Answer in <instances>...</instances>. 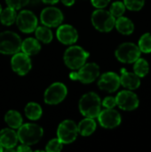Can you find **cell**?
Returning a JSON list of instances; mask_svg holds the SVG:
<instances>
[{
  "label": "cell",
  "instance_id": "5b68a950",
  "mask_svg": "<svg viewBox=\"0 0 151 152\" xmlns=\"http://www.w3.org/2000/svg\"><path fill=\"white\" fill-rule=\"evenodd\" d=\"M115 17L106 10L98 9L92 14V23L96 29L101 32H109L115 26Z\"/></svg>",
  "mask_w": 151,
  "mask_h": 152
},
{
  "label": "cell",
  "instance_id": "7a4b0ae2",
  "mask_svg": "<svg viewBox=\"0 0 151 152\" xmlns=\"http://www.w3.org/2000/svg\"><path fill=\"white\" fill-rule=\"evenodd\" d=\"M43 128L32 123L21 125L17 132L19 141L22 144H26L28 146L37 143L43 137Z\"/></svg>",
  "mask_w": 151,
  "mask_h": 152
},
{
  "label": "cell",
  "instance_id": "603a6c76",
  "mask_svg": "<svg viewBox=\"0 0 151 152\" xmlns=\"http://www.w3.org/2000/svg\"><path fill=\"white\" fill-rule=\"evenodd\" d=\"M25 115L31 120H37L42 116V108L36 102H29L25 107Z\"/></svg>",
  "mask_w": 151,
  "mask_h": 152
},
{
  "label": "cell",
  "instance_id": "7c38bea8",
  "mask_svg": "<svg viewBox=\"0 0 151 152\" xmlns=\"http://www.w3.org/2000/svg\"><path fill=\"white\" fill-rule=\"evenodd\" d=\"M12 69L20 76L26 75L31 69V61L29 56L24 53H16L13 54L11 61Z\"/></svg>",
  "mask_w": 151,
  "mask_h": 152
},
{
  "label": "cell",
  "instance_id": "1f68e13d",
  "mask_svg": "<svg viewBox=\"0 0 151 152\" xmlns=\"http://www.w3.org/2000/svg\"><path fill=\"white\" fill-rule=\"evenodd\" d=\"M102 105L106 109H113L117 105L116 98H114V97H106L102 102Z\"/></svg>",
  "mask_w": 151,
  "mask_h": 152
},
{
  "label": "cell",
  "instance_id": "ac0fdd59",
  "mask_svg": "<svg viewBox=\"0 0 151 152\" xmlns=\"http://www.w3.org/2000/svg\"><path fill=\"white\" fill-rule=\"evenodd\" d=\"M122 76L120 77V84H122L123 86L129 88L131 90L133 89H137L140 85H141V81H140V77L137 76L135 73H130L127 72L125 69H122Z\"/></svg>",
  "mask_w": 151,
  "mask_h": 152
},
{
  "label": "cell",
  "instance_id": "8992f818",
  "mask_svg": "<svg viewBox=\"0 0 151 152\" xmlns=\"http://www.w3.org/2000/svg\"><path fill=\"white\" fill-rule=\"evenodd\" d=\"M78 72L70 73L69 77L73 80H79L83 84L93 83L100 75V68L96 63H85Z\"/></svg>",
  "mask_w": 151,
  "mask_h": 152
},
{
  "label": "cell",
  "instance_id": "f546056e",
  "mask_svg": "<svg viewBox=\"0 0 151 152\" xmlns=\"http://www.w3.org/2000/svg\"><path fill=\"white\" fill-rule=\"evenodd\" d=\"M62 142L57 138V139H53L51 140L45 148V151L48 152H57L61 151L62 150Z\"/></svg>",
  "mask_w": 151,
  "mask_h": 152
},
{
  "label": "cell",
  "instance_id": "cb8c5ba5",
  "mask_svg": "<svg viewBox=\"0 0 151 152\" xmlns=\"http://www.w3.org/2000/svg\"><path fill=\"white\" fill-rule=\"evenodd\" d=\"M17 18L16 10L11 7H6L4 10H2L0 13V21L5 26H10L14 23Z\"/></svg>",
  "mask_w": 151,
  "mask_h": 152
},
{
  "label": "cell",
  "instance_id": "52a82bcc",
  "mask_svg": "<svg viewBox=\"0 0 151 152\" xmlns=\"http://www.w3.org/2000/svg\"><path fill=\"white\" fill-rule=\"evenodd\" d=\"M68 90L64 84L56 82L52 84L44 92V100L46 104L56 105L61 102L67 96Z\"/></svg>",
  "mask_w": 151,
  "mask_h": 152
},
{
  "label": "cell",
  "instance_id": "d6a6232c",
  "mask_svg": "<svg viewBox=\"0 0 151 152\" xmlns=\"http://www.w3.org/2000/svg\"><path fill=\"white\" fill-rule=\"evenodd\" d=\"M91 1H92V4H93V6H95L96 8L101 9V8L106 7L109 4L110 0H91Z\"/></svg>",
  "mask_w": 151,
  "mask_h": 152
},
{
  "label": "cell",
  "instance_id": "e575fe53",
  "mask_svg": "<svg viewBox=\"0 0 151 152\" xmlns=\"http://www.w3.org/2000/svg\"><path fill=\"white\" fill-rule=\"evenodd\" d=\"M61 2L63 3V4H65L67 6H70V5L74 4L75 0H61Z\"/></svg>",
  "mask_w": 151,
  "mask_h": 152
},
{
  "label": "cell",
  "instance_id": "74e56055",
  "mask_svg": "<svg viewBox=\"0 0 151 152\" xmlns=\"http://www.w3.org/2000/svg\"><path fill=\"white\" fill-rule=\"evenodd\" d=\"M1 12H2V6H1V4H0V13H1Z\"/></svg>",
  "mask_w": 151,
  "mask_h": 152
},
{
  "label": "cell",
  "instance_id": "4316f807",
  "mask_svg": "<svg viewBox=\"0 0 151 152\" xmlns=\"http://www.w3.org/2000/svg\"><path fill=\"white\" fill-rule=\"evenodd\" d=\"M139 48L141 52L151 53V34L143 35L139 41Z\"/></svg>",
  "mask_w": 151,
  "mask_h": 152
},
{
  "label": "cell",
  "instance_id": "ba28073f",
  "mask_svg": "<svg viewBox=\"0 0 151 152\" xmlns=\"http://www.w3.org/2000/svg\"><path fill=\"white\" fill-rule=\"evenodd\" d=\"M141 55L140 48L132 43L122 44L116 51L117 59L124 63H132L136 61Z\"/></svg>",
  "mask_w": 151,
  "mask_h": 152
},
{
  "label": "cell",
  "instance_id": "2e32d148",
  "mask_svg": "<svg viewBox=\"0 0 151 152\" xmlns=\"http://www.w3.org/2000/svg\"><path fill=\"white\" fill-rule=\"evenodd\" d=\"M98 86L103 91L113 93L117 91L120 86V77L114 72L104 73L101 77Z\"/></svg>",
  "mask_w": 151,
  "mask_h": 152
},
{
  "label": "cell",
  "instance_id": "e0dca14e",
  "mask_svg": "<svg viewBox=\"0 0 151 152\" xmlns=\"http://www.w3.org/2000/svg\"><path fill=\"white\" fill-rule=\"evenodd\" d=\"M18 141V135L14 130L4 128L0 131V144L4 150L13 149L17 145Z\"/></svg>",
  "mask_w": 151,
  "mask_h": 152
},
{
  "label": "cell",
  "instance_id": "4dcf8cb0",
  "mask_svg": "<svg viewBox=\"0 0 151 152\" xmlns=\"http://www.w3.org/2000/svg\"><path fill=\"white\" fill-rule=\"evenodd\" d=\"M29 1L30 0H5L7 5L15 10L20 9L23 6L27 5L29 3Z\"/></svg>",
  "mask_w": 151,
  "mask_h": 152
},
{
  "label": "cell",
  "instance_id": "44dd1931",
  "mask_svg": "<svg viewBox=\"0 0 151 152\" xmlns=\"http://www.w3.org/2000/svg\"><path fill=\"white\" fill-rule=\"evenodd\" d=\"M115 26L117 29L124 35H130L133 32V29H134L133 21L129 20L128 18L122 17V16L118 17V19L116 20Z\"/></svg>",
  "mask_w": 151,
  "mask_h": 152
},
{
  "label": "cell",
  "instance_id": "ffe728a7",
  "mask_svg": "<svg viewBox=\"0 0 151 152\" xmlns=\"http://www.w3.org/2000/svg\"><path fill=\"white\" fill-rule=\"evenodd\" d=\"M96 129V123L93 118H86L83 119L77 126L78 133L83 136H89L91 135Z\"/></svg>",
  "mask_w": 151,
  "mask_h": 152
},
{
  "label": "cell",
  "instance_id": "30bf717a",
  "mask_svg": "<svg viewBox=\"0 0 151 152\" xmlns=\"http://www.w3.org/2000/svg\"><path fill=\"white\" fill-rule=\"evenodd\" d=\"M16 23L19 29L24 33H31L37 27L36 16L28 10H22L17 15Z\"/></svg>",
  "mask_w": 151,
  "mask_h": 152
},
{
  "label": "cell",
  "instance_id": "9c48e42d",
  "mask_svg": "<svg viewBox=\"0 0 151 152\" xmlns=\"http://www.w3.org/2000/svg\"><path fill=\"white\" fill-rule=\"evenodd\" d=\"M77 126L72 120H64L62 121L57 129V137L58 139L65 144L73 142L77 136Z\"/></svg>",
  "mask_w": 151,
  "mask_h": 152
},
{
  "label": "cell",
  "instance_id": "f1b7e54d",
  "mask_svg": "<svg viewBox=\"0 0 151 152\" xmlns=\"http://www.w3.org/2000/svg\"><path fill=\"white\" fill-rule=\"evenodd\" d=\"M125 7L132 11H139L144 5V0H124Z\"/></svg>",
  "mask_w": 151,
  "mask_h": 152
},
{
  "label": "cell",
  "instance_id": "277c9868",
  "mask_svg": "<svg viewBox=\"0 0 151 152\" xmlns=\"http://www.w3.org/2000/svg\"><path fill=\"white\" fill-rule=\"evenodd\" d=\"M21 39L12 31L0 33V53L3 54H14L20 50Z\"/></svg>",
  "mask_w": 151,
  "mask_h": 152
},
{
  "label": "cell",
  "instance_id": "83f0119b",
  "mask_svg": "<svg viewBox=\"0 0 151 152\" xmlns=\"http://www.w3.org/2000/svg\"><path fill=\"white\" fill-rule=\"evenodd\" d=\"M125 11V5L122 2H115L110 7V13L114 17H120L124 14Z\"/></svg>",
  "mask_w": 151,
  "mask_h": 152
},
{
  "label": "cell",
  "instance_id": "3957f363",
  "mask_svg": "<svg viewBox=\"0 0 151 152\" xmlns=\"http://www.w3.org/2000/svg\"><path fill=\"white\" fill-rule=\"evenodd\" d=\"M89 57V53L78 45L69 47L64 53V62L70 69H78L85 62Z\"/></svg>",
  "mask_w": 151,
  "mask_h": 152
},
{
  "label": "cell",
  "instance_id": "7402d4cb",
  "mask_svg": "<svg viewBox=\"0 0 151 152\" xmlns=\"http://www.w3.org/2000/svg\"><path fill=\"white\" fill-rule=\"evenodd\" d=\"M5 123L12 129H17L22 125V117L16 110H9L4 116Z\"/></svg>",
  "mask_w": 151,
  "mask_h": 152
},
{
  "label": "cell",
  "instance_id": "d4e9b609",
  "mask_svg": "<svg viewBox=\"0 0 151 152\" xmlns=\"http://www.w3.org/2000/svg\"><path fill=\"white\" fill-rule=\"evenodd\" d=\"M35 34L36 39L43 42L44 44H49L53 40V33L51 29L46 26L36 27L35 29Z\"/></svg>",
  "mask_w": 151,
  "mask_h": 152
},
{
  "label": "cell",
  "instance_id": "484cf974",
  "mask_svg": "<svg viewBox=\"0 0 151 152\" xmlns=\"http://www.w3.org/2000/svg\"><path fill=\"white\" fill-rule=\"evenodd\" d=\"M134 73L141 77H145L150 70V66L147 61H145L144 59H138L134 64Z\"/></svg>",
  "mask_w": 151,
  "mask_h": 152
},
{
  "label": "cell",
  "instance_id": "d6986e66",
  "mask_svg": "<svg viewBox=\"0 0 151 152\" xmlns=\"http://www.w3.org/2000/svg\"><path fill=\"white\" fill-rule=\"evenodd\" d=\"M20 50L22 51V53H26L28 56L35 55L38 53L39 51L41 50V45L37 39L33 37H28L21 42Z\"/></svg>",
  "mask_w": 151,
  "mask_h": 152
},
{
  "label": "cell",
  "instance_id": "9a60e30c",
  "mask_svg": "<svg viewBox=\"0 0 151 152\" xmlns=\"http://www.w3.org/2000/svg\"><path fill=\"white\" fill-rule=\"evenodd\" d=\"M56 36L58 40L64 45H73L78 38L77 29L69 24L60 25L56 31Z\"/></svg>",
  "mask_w": 151,
  "mask_h": 152
},
{
  "label": "cell",
  "instance_id": "4fadbf2b",
  "mask_svg": "<svg viewBox=\"0 0 151 152\" xmlns=\"http://www.w3.org/2000/svg\"><path fill=\"white\" fill-rule=\"evenodd\" d=\"M116 102L118 107L124 110H133L139 106L137 95L130 91H122L116 97Z\"/></svg>",
  "mask_w": 151,
  "mask_h": 152
},
{
  "label": "cell",
  "instance_id": "d590c367",
  "mask_svg": "<svg viewBox=\"0 0 151 152\" xmlns=\"http://www.w3.org/2000/svg\"><path fill=\"white\" fill-rule=\"evenodd\" d=\"M42 2H44V4H54L58 3L59 0H42Z\"/></svg>",
  "mask_w": 151,
  "mask_h": 152
},
{
  "label": "cell",
  "instance_id": "5bb4252c",
  "mask_svg": "<svg viewBox=\"0 0 151 152\" xmlns=\"http://www.w3.org/2000/svg\"><path fill=\"white\" fill-rule=\"evenodd\" d=\"M97 118L101 126L105 128H115L121 123L120 114L113 109H107L101 111Z\"/></svg>",
  "mask_w": 151,
  "mask_h": 152
},
{
  "label": "cell",
  "instance_id": "8fae6325",
  "mask_svg": "<svg viewBox=\"0 0 151 152\" xmlns=\"http://www.w3.org/2000/svg\"><path fill=\"white\" fill-rule=\"evenodd\" d=\"M40 20L41 22L48 28L58 27L63 21V13L56 7H47L42 11Z\"/></svg>",
  "mask_w": 151,
  "mask_h": 152
},
{
  "label": "cell",
  "instance_id": "8d00e7d4",
  "mask_svg": "<svg viewBox=\"0 0 151 152\" xmlns=\"http://www.w3.org/2000/svg\"><path fill=\"white\" fill-rule=\"evenodd\" d=\"M3 151H4V148H3V146H2V145L0 144V152H2Z\"/></svg>",
  "mask_w": 151,
  "mask_h": 152
},
{
  "label": "cell",
  "instance_id": "836d02e7",
  "mask_svg": "<svg viewBox=\"0 0 151 152\" xmlns=\"http://www.w3.org/2000/svg\"><path fill=\"white\" fill-rule=\"evenodd\" d=\"M15 151H20V152H24V151H31V149H30V147L28 146V145H26V144H22L21 143V145H20Z\"/></svg>",
  "mask_w": 151,
  "mask_h": 152
},
{
  "label": "cell",
  "instance_id": "6da1fadb",
  "mask_svg": "<svg viewBox=\"0 0 151 152\" xmlns=\"http://www.w3.org/2000/svg\"><path fill=\"white\" fill-rule=\"evenodd\" d=\"M79 110L81 114L86 118H95L101 112V102L95 93H87L79 100Z\"/></svg>",
  "mask_w": 151,
  "mask_h": 152
}]
</instances>
